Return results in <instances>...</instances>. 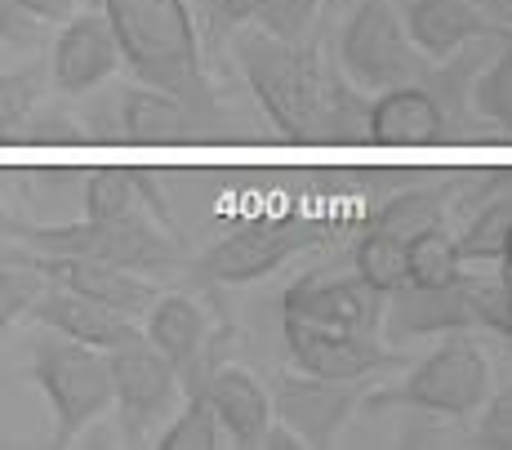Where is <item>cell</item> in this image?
I'll return each instance as SVG.
<instances>
[{
    "instance_id": "6da1fadb",
    "label": "cell",
    "mask_w": 512,
    "mask_h": 450,
    "mask_svg": "<svg viewBox=\"0 0 512 450\" xmlns=\"http://www.w3.org/2000/svg\"><path fill=\"white\" fill-rule=\"evenodd\" d=\"M379 290L366 281H321L303 277L285 290L281 326L290 357L303 375L357 384L374 366L388 361V352L374 344V321H379Z\"/></svg>"
},
{
    "instance_id": "7a4b0ae2",
    "label": "cell",
    "mask_w": 512,
    "mask_h": 450,
    "mask_svg": "<svg viewBox=\"0 0 512 450\" xmlns=\"http://www.w3.org/2000/svg\"><path fill=\"white\" fill-rule=\"evenodd\" d=\"M103 18L143 85L201 103V45L183 0H103Z\"/></svg>"
},
{
    "instance_id": "3957f363",
    "label": "cell",
    "mask_w": 512,
    "mask_h": 450,
    "mask_svg": "<svg viewBox=\"0 0 512 450\" xmlns=\"http://www.w3.org/2000/svg\"><path fill=\"white\" fill-rule=\"evenodd\" d=\"M32 379L54 406V446H72L76 433L112 406L107 352L54 335V330L32 352Z\"/></svg>"
},
{
    "instance_id": "277c9868",
    "label": "cell",
    "mask_w": 512,
    "mask_h": 450,
    "mask_svg": "<svg viewBox=\"0 0 512 450\" xmlns=\"http://www.w3.org/2000/svg\"><path fill=\"white\" fill-rule=\"evenodd\" d=\"M9 237L27 241V250L45 254H90L107 259L116 268H139V272H170L179 263L174 246L156 228H147L139 214H121V219H81V223H58V228H27V223H9Z\"/></svg>"
},
{
    "instance_id": "5b68a950",
    "label": "cell",
    "mask_w": 512,
    "mask_h": 450,
    "mask_svg": "<svg viewBox=\"0 0 512 450\" xmlns=\"http://www.w3.org/2000/svg\"><path fill=\"white\" fill-rule=\"evenodd\" d=\"M339 63L361 90H392V85L419 81V50L406 36L401 14L388 0H361L339 36Z\"/></svg>"
},
{
    "instance_id": "8992f818",
    "label": "cell",
    "mask_w": 512,
    "mask_h": 450,
    "mask_svg": "<svg viewBox=\"0 0 512 450\" xmlns=\"http://www.w3.org/2000/svg\"><path fill=\"white\" fill-rule=\"evenodd\" d=\"M241 67L250 81L254 99L263 103L268 121L277 125L290 143H312V121H308V50L294 41L268 32L241 36Z\"/></svg>"
},
{
    "instance_id": "52a82bcc",
    "label": "cell",
    "mask_w": 512,
    "mask_h": 450,
    "mask_svg": "<svg viewBox=\"0 0 512 450\" xmlns=\"http://www.w3.org/2000/svg\"><path fill=\"white\" fill-rule=\"evenodd\" d=\"M490 393V366L472 339H446L437 352L419 361L406 375V384L383 393L379 401H401V406L428 410L441 419H468L481 410Z\"/></svg>"
},
{
    "instance_id": "ba28073f",
    "label": "cell",
    "mask_w": 512,
    "mask_h": 450,
    "mask_svg": "<svg viewBox=\"0 0 512 450\" xmlns=\"http://www.w3.org/2000/svg\"><path fill=\"white\" fill-rule=\"evenodd\" d=\"M308 237H312V223H303L299 214L250 219V223H241V228H232L223 241H214V246L196 259V272L210 281L245 286V281L268 277L272 268H281L294 250H303Z\"/></svg>"
},
{
    "instance_id": "9c48e42d",
    "label": "cell",
    "mask_w": 512,
    "mask_h": 450,
    "mask_svg": "<svg viewBox=\"0 0 512 450\" xmlns=\"http://www.w3.org/2000/svg\"><path fill=\"white\" fill-rule=\"evenodd\" d=\"M14 263L32 268L45 286H63L76 295L107 303V308L125 312V317H139L156 303V290L139 281L130 268H116L107 259H90V254H45V250H18Z\"/></svg>"
},
{
    "instance_id": "30bf717a",
    "label": "cell",
    "mask_w": 512,
    "mask_h": 450,
    "mask_svg": "<svg viewBox=\"0 0 512 450\" xmlns=\"http://www.w3.org/2000/svg\"><path fill=\"white\" fill-rule=\"evenodd\" d=\"M107 375H112V401L121 406L125 437L139 442L143 428L156 424L170 410L174 388H179V370L147 339H134V344H121L107 352Z\"/></svg>"
},
{
    "instance_id": "8fae6325",
    "label": "cell",
    "mask_w": 512,
    "mask_h": 450,
    "mask_svg": "<svg viewBox=\"0 0 512 450\" xmlns=\"http://www.w3.org/2000/svg\"><path fill=\"white\" fill-rule=\"evenodd\" d=\"M27 312H32L45 330L76 339V344H90L98 352H112L121 344L143 339V330L134 326L125 312L107 308V303H94V299L76 295V290H63V286H41V295L32 299Z\"/></svg>"
},
{
    "instance_id": "7c38bea8",
    "label": "cell",
    "mask_w": 512,
    "mask_h": 450,
    "mask_svg": "<svg viewBox=\"0 0 512 450\" xmlns=\"http://www.w3.org/2000/svg\"><path fill=\"white\" fill-rule=\"evenodd\" d=\"M366 139L379 148H432L446 139V112L423 85H392L366 107Z\"/></svg>"
},
{
    "instance_id": "4fadbf2b",
    "label": "cell",
    "mask_w": 512,
    "mask_h": 450,
    "mask_svg": "<svg viewBox=\"0 0 512 450\" xmlns=\"http://www.w3.org/2000/svg\"><path fill=\"white\" fill-rule=\"evenodd\" d=\"M121 63V50H116V36L107 27L103 14H72L54 45V63H49V76L63 94H90L94 85H103L107 76Z\"/></svg>"
},
{
    "instance_id": "5bb4252c",
    "label": "cell",
    "mask_w": 512,
    "mask_h": 450,
    "mask_svg": "<svg viewBox=\"0 0 512 450\" xmlns=\"http://www.w3.org/2000/svg\"><path fill=\"white\" fill-rule=\"evenodd\" d=\"M357 393L343 388L339 379H285L281 393H277V406H281V419L303 437V446H330L334 433L348 424V410Z\"/></svg>"
},
{
    "instance_id": "9a60e30c",
    "label": "cell",
    "mask_w": 512,
    "mask_h": 450,
    "mask_svg": "<svg viewBox=\"0 0 512 450\" xmlns=\"http://www.w3.org/2000/svg\"><path fill=\"white\" fill-rule=\"evenodd\" d=\"M116 116H121L125 143H139V148H174V143L192 139V130H196L192 103H183L179 94L152 90V85L125 90L116 99Z\"/></svg>"
},
{
    "instance_id": "2e32d148",
    "label": "cell",
    "mask_w": 512,
    "mask_h": 450,
    "mask_svg": "<svg viewBox=\"0 0 512 450\" xmlns=\"http://www.w3.org/2000/svg\"><path fill=\"white\" fill-rule=\"evenodd\" d=\"M201 393L210 397L214 415H219L223 433L236 446H259L263 428L272 424V397L263 393V384L241 366H219L201 384Z\"/></svg>"
},
{
    "instance_id": "e0dca14e",
    "label": "cell",
    "mask_w": 512,
    "mask_h": 450,
    "mask_svg": "<svg viewBox=\"0 0 512 450\" xmlns=\"http://www.w3.org/2000/svg\"><path fill=\"white\" fill-rule=\"evenodd\" d=\"M406 36L415 41L419 54L446 58L472 36L490 32V18L477 0H406Z\"/></svg>"
},
{
    "instance_id": "ac0fdd59",
    "label": "cell",
    "mask_w": 512,
    "mask_h": 450,
    "mask_svg": "<svg viewBox=\"0 0 512 450\" xmlns=\"http://www.w3.org/2000/svg\"><path fill=\"white\" fill-rule=\"evenodd\" d=\"M143 317H147L143 339L161 352L174 370H179V379L192 384V370H196L201 348H205V317H201V308H196L192 299H183V295H165V299H156Z\"/></svg>"
},
{
    "instance_id": "d6986e66",
    "label": "cell",
    "mask_w": 512,
    "mask_h": 450,
    "mask_svg": "<svg viewBox=\"0 0 512 450\" xmlns=\"http://www.w3.org/2000/svg\"><path fill=\"white\" fill-rule=\"evenodd\" d=\"M472 303L464 277L455 286H397L392 290V330L397 335H437V330L468 326Z\"/></svg>"
},
{
    "instance_id": "ffe728a7",
    "label": "cell",
    "mask_w": 512,
    "mask_h": 450,
    "mask_svg": "<svg viewBox=\"0 0 512 450\" xmlns=\"http://www.w3.org/2000/svg\"><path fill=\"white\" fill-rule=\"evenodd\" d=\"M464 277V259H459L455 237H446L441 223L423 228L406 246V286H455Z\"/></svg>"
},
{
    "instance_id": "44dd1931",
    "label": "cell",
    "mask_w": 512,
    "mask_h": 450,
    "mask_svg": "<svg viewBox=\"0 0 512 450\" xmlns=\"http://www.w3.org/2000/svg\"><path fill=\"white\" fill-rule=\"evenodd\" d=\"M508 228H512V192H508V197H495L486 210H477V219L468 223V232L455 241L459 259H464V263L499 259V254H504V241H508Z\"/></svg>"
},
{
    "instance_id": "7402d4cb",
    "label": "cell",
    "mask_w": 512,
    "mask_h": 450,
    "mask_svg": "<svg viewBox=\"0 0 512 450\" xmlns=\"http://www.w3.org/2000/svg\"><path fill=\"white\" fill-rule=\"evenodd\" d=\"M41 94H45V67L0 72V143H14L18 125L36 112Z\"/></svg>"
},
{
    "instance_id": "603a6c76",
    "label": "cell",
    "mask_w": 512,
    "mask_h": 450,
    "mask_svg": "<svg viewBox=\"0 0 512 450\" xmlns=\"http://www.w3.org/2000/svg\"><path fill=\"white\" fill-rule=\"evenodd\" d=\"M223 442H228V433H223V424H219V415H214L210 397L196 393L192 401H187L183 415L165 428L161 450H219Z\"/></svg>"
},
{
    "instance_id": "cb8c5ba5",
    "label": "cell",
    "mask_w": 512,
    "mask_h": 450,
    "mask_svg": "<svg viewBox=\"0 0 512 450\" xmlns=\"http://www.w3.org/2000/svg\"><path fill=\"white\" fill-rule=\"evenodd\" d=\"M139 174L134 170H94L85 179V219H121L134 210Z\"/></svg>"
},
{
    "instance_id": "d4e9b609",
    "label": "cell",
    "mask_w": 512,
    "mask_h": 450,
    "mask_svg": "<svg viewBox=\"0 0 512 450\" xmlns=\"http://www.w3.org/2000/svg\"><path fill=\"white\" fill-rule=\"evenodd\" d=\"M472 103H477V112L486 116L490 125H499L504 134H512V50H504L495 63L486 67V76L477 81Z\"/></svg>"
},
{
    "instance_id": "484cf974",
    "label": "cell",
    "mask_w": 512,
    "mask_h": 450,
    "mask_svg": "<svg viewBox=\"0 0 512 450\" xmlns=\"http://www.w3.org/2000/svg\"><path fill=\"white\" fill-rule=\"evenodd\" d=\"M312 14H317V0H263V5L254 9L263 32L281 36V41H294V45H299V36L308 32Z\"/></svg>"
},
{
    "instance_id": "4316f807",
    "label": "cell",
    "mask_w": 512,
    "mask_h": 450,
    "mask_svg": "<svg viewBox=\"0 0 512 450\" xmlns=\"http://www.w3.org/2000/svg\"><path fill=\"white\" fill-rule=\"evenodd\" d=\"M481 419L477 433H472V446L481 450H512V388H504L499 397L481 401Z\"/></svg>"
},
{
    "instance_id": "83f0119b",
    "label": "cell",
    "mask_w": 512,
    "mask_h": 450,
    "mask_svg": "<svg viewBox=\"0 0 512 450\" xmlns=\"http://www.w3.org/2000/svg\"><path fill=\"white\" fill-rule=\"evenodd\" d=\"M81 139H85L81 125H72L67 116H58V112L54 116L32 112L14 134V143H81Z\"/></svg>"
},
{
    "instance_id": "f1b7e54d",
    "label": "cell",
    "mask_w": 512,
    "mask_h": 450,
    "mask_svg": "<svg viewBox=\"0 0 512 450\" xmlns=\"http://www.w3.org/2000/svg\"><path fill=\"white\" fill-rule=\"evenodd\" d=\"M0 41H9V45H32L36 41V18L23 14L14 0H0Z\"/></svg>"
},
{
    "instance_id": "f546056e",
    "label": "cell",
    "mask_w": 512,
    "mask_h": 450,
    "mask_svg": "<svg viewBox=\"0 0 512 450\" xmlns=\"http://www.w3.org/2000/svg\"><path fill=\"white\" fill-rule=\"evenodd\" d=\"M23 14H32L36 23H67L81 9V0H14Z\"/></svg>"
},
{
    "instance_id": "4dcf8cb0",
    "label": "cell",
    "mask_w": 512,
    "mask_h": 450,
    "mask_svg": "<svg viewBox=\"0 0 512 450\" xmlns=\"http://www.w3.org/2000/svg\"><path fill=\"white\" fill-rule=\"evenodd\" d=\"M259 5L263 0H214V14L228 18V23H245V18H254Z\"/></svg>"
},
{
    "instance_id": "1f68e13d",
    "label": "cell",
    "mask_w": 512,
    "mask_h": 450,
    "mask_svg": "<svg viewBox=\"0 0 512 450\" xmlns=\"http://www.w3.org/2000/svg\"><path fill=\"white\" fill-rule=\"evenodd\" d=\"M499 259L508 263V277H512V228H508V241H504V254H499Z\"/></svg>"
},
{
    "instance_id": "d6a6232c",
    "label": "cell",
    "mask_w": 512,
    "mask_h": 450,
    "mask_svg": "<svg viewBox=\"0 0 512 450\" xmlns=\"http://www.w3.org/2000/svg\"><path fill=\"white\" fill-rule=\"evenodd\" d=\"M477 5H508V0H477Z\"/></svg>"
},
{
    "instance_id": "836d02e7",
    "label": "cell",
    "mask_w": 512,
    "mask_h": 450,
    "mask_svg": "<svg viewBox=\"0 0 512 450\" xmlns=\"http://www.w3.org/2000/svg\"><path fill=\"white\" fill-rule=\"evenodd\" d=\"M9 326V317H5V312H0V330H5Z\"/></svg>"
}]
</instances>
